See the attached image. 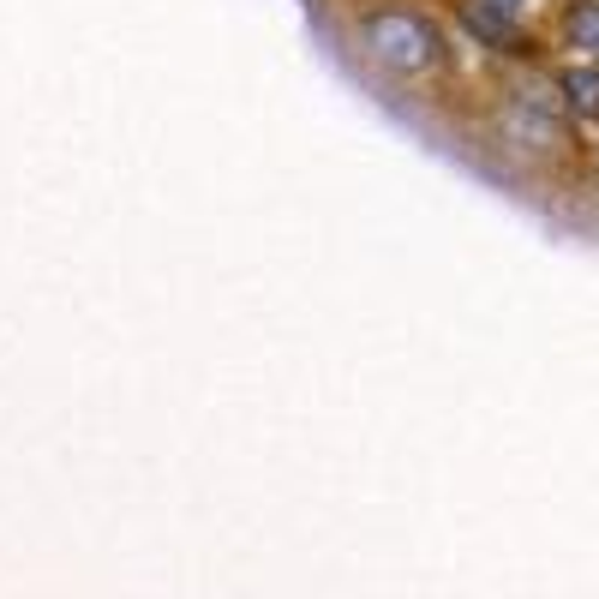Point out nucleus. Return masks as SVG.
Segmentation results:
<instances>
[{"label":"nucleus","mask_w":599,"mask_h":599,"mask_svg":"<svg viewBox=\"0 0 599 599\" xmlns=\"http://www.w3.org/2000/svg\"><path fill=\"white\" fill-rule=\"evenodd\" d=\"M366 48L384 60V66H396V72H420V66H432V30L420 24V18H408V12H372L366 18Z\"/></svg>","instance_id":"1"},{"label":"nucleus","mask_w":599,"mask_h":599,"mask_svg":"<svg viewBox=\"0 0 599 599\" xmlns=\"http://www.w3.org/2000/svg\"><path fill=\"white\" fill-rule=\"evenodd\" d=\"M564 90H570V102H576V108H588V114H599V72H588V66L564 72Z\"/></svg>","instance_id":"2"},{"label":"nucleus","mask_w":599,"mask_h":599,"mask_svg":"<svg viewBox=\"0 0 599 599\" xmlns=\"http://www.w3.org/2000/svg\"><path fill=\"white\" fill-rule=\"evenodd\" d=\"M486 6H498V12H522L528 0H486Z\"/></svg>","instance_id":"4"},{"label":"nucleus","mask_w":599,"mask_h":599,"mask_svg":"<svg viewBox=\"0 0 599 599\" xmlns=\"http://www.w3.org/2000/svg\"><path fill=\"white\" fill-rule=\"evenodd\" d=\"M570 42H576V48H588V54H599V6H594V0L570 12Z\"/></svg>","instance_id":"3"}]
</instances>
